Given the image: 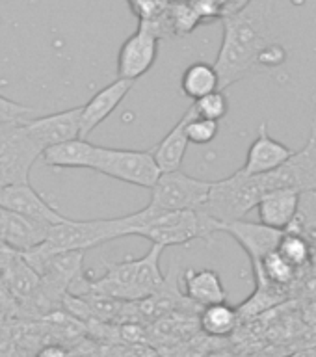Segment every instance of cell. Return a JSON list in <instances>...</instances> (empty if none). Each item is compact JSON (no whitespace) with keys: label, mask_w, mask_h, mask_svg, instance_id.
I'll use <instances>...</instances> for the list:
<instances>
[{"label":"cell","mask_w":316,"mask_h":357,"mask_svg":"<svg viewBox=\"0 0 316 357\" xmlns=\"http://www.w3.org/2000/svg\"><path fill=\"white\" fill-rule=\"evenodd\" d=\"M100 357H156V351L149 344H133V342H116L106 344Z\"/></svg>","instance_id":"cell-27"},{"label":"cell","mask_w":316,"mask_h":357,"mask_svg":"<svg viewBox=\"0 0 316 357\" xmlns=\"http://www.w3.org/2000/svg\"><path fill=\"white\" fill-rule=\"evenodd\" d=\"M266 192L268 188L262 175L251 177L240 167L229 177L212 181L209 201L203 211L218 222L222 231V225L244 220L253 208H257Z\"/></svg>","instance_id":"cell-5"},{"label":"cell","mask_w":316,"mask_h":357,"mask_svg":"<svg viewBox=\"0 0 316 357\" xmlns=\"http://www.w3.org/2000/svg\"><path fill=\"white\" fill-rule=\"evenodd\" d=\"M192 114H194V110L190 106L186 114L173 125L172 130L151 149V153L155 156L156 164H158L162 173L181 169V164H183L184 155H186V149H188L190 145L188 134H186V125H188Z\"/></svg>","instance_id":"cell-19"},{"label":"cell","mask_w":316,"mask_h":357,"mask_svg":"<svg viewBox=\"0 0 316 357\" xmlns=\"http://www.w3.org/2000/svg\"><path fill=\"white\" fill-rule=\"evenodd\" d=\"M268 192L278 188L298 190L301 194L316 192V127L307 144L301 149H296L294 156L276 172L262 175Z\"/></svg>","instance_id":"cell-8"},{"label":"cell","mask_w":316,"mask_h":357,"mask_svg":"<svg viewBox=\"0 0 316 357\" xmlns=\"http://www.w3.org/2000/svg\"><path fill=\"white\" fill-rule=\"evenodd\" d=\"M296 149H290L289 145L281 144L268 130V125L264 121L259 125L255 139L251 142L246 162L242 166V172L251 175V177H261L268 173L276 172L289 162L294 156Z\"/></svg>","instance_id":"cell-13"},{"label":"cell","mask_w":316,"mask_h":357,"mask_svg":"<svg viewBox=\"0 0 316 357\" xmlns=\"http://www.w3.org/2000/svg\"><path fill=\"white\" fill-rule=\"evenodd\" d=\"M311 234H313V238H315V242H316V227H315V231H313Z\"/></svg>","instance_id":"cell-32"},{"label":"cell","mask_w":316,"mask_h":357,"mask_svg":"<svg viewBox=\"0 0 316 357\" xmlns=\"http://www.w3.org/2000/svg\"><path fill=\"white\" fill-rule=\"evenodd\" d=\"M158 41L155 30L147 22L140 21L138 30L123 41L117 52V78L136 82L151 67L158 56Z\"/></svg>","instance_id":"cell-9"},{"label":"cell","mask_w":316,"mask_h":357,"mask_svg":"<svg viewBox=\"0 0 316 357\" xmlns=\"http://www.w3.org/2000/svg\"><path fill=\"white\" fill-rule=\"evenodd\" d=\"M296 275H298V270L276 250L262 259L259 278L253 281H255V289H261V287L285 289V287L292 284Z\"/></svg>","instance_id":"cell-22"},{"label":"cell","mask_w":316,"mask_h":357,"mask_svg":"<svg viewBox=\"0 0 316 357\" xmlns=\"http://www.w3.org/2000/svg\"><path fill=\"white\" fill-rule=\"evenodd\" d=\"M183 284L186 300L201 309L227 301V290L222 278L212 268H188L183 273Z\"/></svg>","instance_id":"cell-17"},{"label":"cell","mask_w":316,"mask_h":357,"mask_svg":"<svg viewBox=\"0 0 316 357\" xmlns=\"http://www.w3.org/2000/svg\"><path fill=\"white\" fill-rule=\"evenodd\" d=\"M162 253V245L151 244L149 251L140 259L128 257L119 262H106L103 278L93 279L84 273L67 294H103L121 301L147 300L166 283V275L160 270Z\"/></svg>","instance_id":"cell-2"},{"label":"cell","mask_w":316,"mask_h":357,"mask_svg":"<svg viewBox=\"0 0 316 357\" xmlns=\"http://www.w3.org/2000/svg\"><path fill=\"white\" fill-rule=\"evenodd\" d=\"M133 214L116 218H95V220H71L56 223L49 229L43 244L22 253L30 266L38 272L49 257L67 251H86L103 245L110 240L130 236Z\"/></svg>","instance_id":"cell-3"},{"label":"cell","mask_w":316,"mask_h":357,"mask_svg":"<svg viewBox=\"0 0 316 357\" xmlns=\"http://www.w3.org/2000/svg\"><path fill=\"white\" fill-rule=\"evenodd\" d=\"M80 112L82 106H75L49 116L33 117L24 123V130L39 149H49L52 145L80 138Z\"/></svg>","instance_id":"cell-10"},{"label":"cell","mask_w":316,"mask_h":357,"mask_svg":"<svg viewBox=\"0 0 316 357\" xmlns=\"http://www.w3.org/2000/svg\"><path fill=\"white\" fill-rule=\"evenodd\" d=\"M220 233V225L205 211H175L156 212L145 206L133 212L130 236L147 238L151 244L162 245L164 250L172 245H186L194 240H209Z\"/></svg>","instance_id":"cell-4"},{"label":"cell","mask_w":316,"mask_h":357,"mask_svg":"<svg viewBox=\"0 0 316 357\" xmlns=\"http://www.w3.org/2000/svg\"><path fill=\"white\" fill-rule=\"evenodd\" d=\"M181 89L192 100H200L201 97L222 89L220 88V75H218L214 63L195 61L186 67L181 77Z\"/></svg>","instance_id":"cell-21"},{"label":"cell","mask_w":316,"mask_h":357,"mask_svg":"<svg viewBox=\"0 0 316 357\" xmlns=\"http://www.w3.org/2000/svg\"><path fill=\"white\" fill-rule=\"evenodd\" d=\"M128 4L140 21H155L170 10L167 0H128Z\"/></svg>","instance_id":"cell-28"},{"label":"cell","mask_w":316,"mask_h":357,"mask_svg":"<svg viewBox=\"0 0 316 357\" xmlns=\"http://www.w3.org/2000/svg\"><path fill=\"white\" fill-rule=\"evenodd\" d=\"M285 61H287V49H285L283 45L276 43V41L272 45H268L266 49L261 52V56H259V66L268 67V69L283 66Z\"/></svg>","instance_id":"cell-29"},{"label":"cell","mask_w":316,"mask_h":357,"mask_svg":"<svg viewBox=\"0 0 316 357\" xmlns=\"http://www.w3.org/2000/svg\"><path fill=\"white\" fill-rule=\"evenodd\" d=\"M273 6L276 0H246L223 15V38L214 61L222 89L250 75L262 50L273 43Z\"/></svg>","instance_id":"cell-1"},{"label":"cell","mask_w":316,"mask_h":357,"mask_svg":"<svg viewBox=\"0 0 316 357\" xmlns=\"http://www.w3.org/2000/svg\"><path fill=\"white\" fill-rule=\"evenodd\" d=\"M38 117V110L0 95V123H27Z\"/></svg>","instance_id":"cell-26"},{"label":"cell","mask_w":316,"mask_h":357,"mask_svg":"<svg viewBox=\"0 0 316 357\" xmlns=\"http://www.w3.org/2000/svg\"><path fill=\"white\" fill-rule=\"evenodd\" d=\"M97 151H99V145L91 144L84 138H75L45 149L41 155V162L49 167L93 169Z\"/></svg>","instance_id":"cell-18"},{"label":"cell","mask_w":316,"mask_h":357,"mask_svg":"<svg viewBox=\"0 0 316 357\" xmlns=\"http://www.w3.org/2000/svg\"><path fill=\"white\" fill-rule=\"evenodd\" d=\"M220 233L231 234L240 248L248 253L251 262V272H253V279L259 278L261 272L262 259L278 250L279 242L283 238L285 231H278V229L266 227L262 223H251V222H233L227 225H222Z\"/></svg>","instance_id":"cell-12"},{"label":"cell","mask_w":316,"mask_h":357,"mask_svg":"<svg viewBox=\"0 0 316 357\" xmlns=\"http://www.w3.org/2000/svg\"><path fill=\"white\" fill-rule=\"evenodd\" d=\"M301 205V192L290 188L270 190L257 205L259 223L278 231H289L298 218Z\"/></svg>","instance_id":"cell-15"},{"label":"cell","mask_w":316,"mask_h":357,"mask_svg":"<svg viewBox=\"0 0 316 357\" xmlns=\"http://www.w3.org/2000/svg\"><path fill=\"white\" fill-rule=\"evenodd\" d=\"M278 251L296 270L309 266L313 261L311 242L306 234L298 233V231H285L283 238L278 245Z\"/></svg>","instance_id":"cell-23"},{"label":"cell","mask_w":316,"mask_h":357,"mask_svg":"<svg viewBox=\"0 0 316 357\" xmlns=\"http://www.w3.org/2000/svg\"><path fill=\"white\" fill-rule=\"evenodd\" d=\"M240 312L227 301L203 307L197 314V328L211 339H225L239 328Z\"/></svg>","instance_id":"cell-20"},{"label":"cell","mask_w":316,"mask_h":357,"mask_svg":"<svg viewBox=\"0 0 316 357\" xmlns=\"http://www.w3.org/2000/svg\"><path fill=\"white\" fill-rule=\"evenodd\" d=\"M212 181L190 177L188 173H162L160 178L151 188L149 208L156 212L203 211L209 201Z\"/></svg>","instance_id":"cell-7"},{"label":"cell","mask_w":316,"mask_h":357,"mask_svg":"<svg viewBox=\"0 0 316 357\" xmlns=\"http://www.w3.org/2000/svg\"><path fill=\"white\" fill-rule=\"evenodd\" d=\"M0 206L43 225H56L67 220L30 183L0 188Z\"/></svg>","instance_id":"cell-11"},{"label":"cell","mask_w":316,"mask_h":357,"mask_svg":"<svg viewBox=\"0 0 316 357\" xmlns=\"http://www.w3.org/2000/svg\"><path fill=\"white\" fill-rule=\"evenodd\" d=\"M133 80L117 78V80L110 82L103 89H99L86 105H82V112H80V138L88 139L89 134L93 132L99 125H103L117 110V106L121 105L123 99L133 89Z\"/></svg>","instance_id":"cell-14"},{"label":"cell","mask_w":316,"mask_h":357,"mask_svg":"<svg viewBox=\"0 0 316 357\" xmlns=\"http://www.w3.org/2000/svg\"><path fill=\"white\" fill-rule=\"evenodd\" d=\"M93 172L147 190L153 188L162 175L160 167L151 151L114 149V147H100V145L97 151Z\"/></svg>","instance_id":"cell-6"},{"label":"cell","mask_w":316,"mask_h":357,"mask_svg":"<svg viewBox=\"0 0 316 357\" xmlns=\"http://www.w3.org/2000/svg\"><path fill=\"white\" fill-rule=\"evenodd\" d=\"M52 225L32 222L24 216H19L15 212L4 208V225H2V244L8 250L15 253H27V251L43 244L49 229Z\"/></svg>","instance_id":"cell-16"},{"label":"cell","mask_w":316,"mask_h":357,"mask_svg":"<svg viewBox=\"0 0 316 357\" xmlns=\"http://www.w3.org/2000/svg\"><path fill=\"white\" fill-rule=\"evenodd\" d=\"M33 357H75V354L69 346L61 344V342H49V344L41 346Z\"/></svg>","instance_id":"cell-30"},{"label":"cell","mask_w":316,"mask_h":357,"mask_svg":"<svg viewBox=\"0 0 316 357\" xmlns=\"http://www.w3.org/2000/svg\"><path fill=\"white\" fill-rule=\"evenodd\" d=\"M192 108H194L197 117L220 123V119L227 116L229 99L223 89H218V91H212V93L201 97L200 100H194Z\"/></svg>","instance_id":"cell-24"},{"label":"cell","mask_w":316,"mask_h":357,"mask_svg":"<svg viewBox=\"0 0 316 357\" xmlns=\"http://www.w3.org/2000/svg\"><path fill=\"white\" fill-rule=\"evenodd\" d=\"M194 110V108H192ZM218 121L211 119H203V117L195 116V112L190 117L188 125H186V134H188L190 144L195 145H209L214 142L218 136Z\"/></svg>","instance_id":"cell-25"},{"label":"cell","mask_w":316,"mask_h":357,"mask_svg":"<svg viewBox=\"0 0 316 357\" xmlns=\"http://www.w3.org/2000/svg\"><path fill=\"white\" fill-rule=\"evenodd\" d=\"M2 225H4V208L0 206V245H4L2 244Z\"/></svg>","instance_id":"cell-31"}]
</instances>
